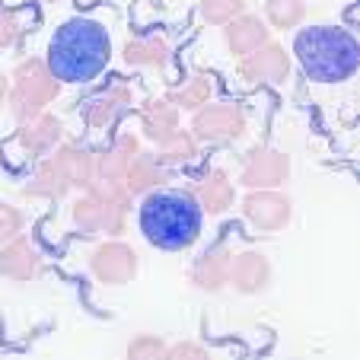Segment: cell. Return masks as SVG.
Segmentation results:
<instances>
[{
    "mask_svg": "<svg viewBox=\"0 0 360 360\" xmlns=\"http://www.w3.org/2000/svg\"><path fill=\"white\" fill-rule=\"evenodd\" d=\"M112 41L105 26L96 20H68L48 45V70L58 83H86L105 70Z\"/></svg>",
    "mask_w": 360,
    "mask_h": 360,
    "instance_id": "1",
    "label": "cell"
},
{
    "mask_svg": "<svg viewBox=\"0 0 360 360\" xmlns=\"http://www.w3.org/2000/svg\"><path fill=\"white\" fill-rule=\"evenodd\" d=\"M204 211L198 198L182 188H157L147 191L141 204V233L150 245L166 252H182L201 233Z\"/></svg>",
    "mask_w": 360,
    "mask_h": 360,
    "instance_id": "2",
    "label": "cell"
},
{
    "mask_svg": "<svg viewBox=\"0 0 360 360\" xmlns=\"http://www.w3.org/2000/svg\"><path fill=\"white\" fill-rule=\"evenodd\" d=\"M297 51L306 77L319 83H341L360 68V45L347 29L309 26L297 35Z\"/></svg>",
    "mask_w": 360,
    "mask_h": 360,
    "instance_id": "3",
    "label": "cell"
},
{
    "mask_svg": "<svg viewBox=\"0 0 360 360\" xmlns=\"http://www.w3.org/2000/svg\"><path fill=\"white\" fill-rule=\"evenodd\" d=\"M131 211V191L124 188V182H112V179H99V182L86 185V198L74 204V217L77 230L83 236H99L109 233L118 236L124 233V220Z\"/></svg>",
    "mask_w": 360,
    "mask_h": 360,
    "instance_id": "4",
    "label": "cell"
},
{
    "mask_svg": "<svg viewBox=\"0 0 360 360\" xmlns=\"http://www.w3.org/2000/svg\"><path fill=\"white\" fill-rule=\"evenodd\" d=\"M61 93V83L48 70L41 58H29L20 61L13 70V89H10V109H13L16 122H29V118L41 115Z\"/></svg>",
    "mask_w": 360,
    "mask_h": 360,
    "instance_id": "5",
    "label": "cell"
},
{
    "mask_svg": "<svg viewBox=\"0 0 360 360\" xmlns=\"http://www.w3.org/2000/svg\"><path fill=\"white\" fill-rule=\"evenodd\" d=\"M245 134V112L233 102H217V105H201L191 122V137L207 143L236 141Z\"/></svg>",
    "mask_w": 360,
    "mask_h": 360,
    "instance_id": "6",
    "label": "cell"
},
{
    "mask_svg": "<svg viewBox=\"0 0 360 360\" xmlns=\"http://www.w3.org/2000/svg\"><path fill=\"white\" fill-rule=\"evenodd\" d=\"M290 176V160L278 150H268V147H252L243 160V176L239 182L245 188H278V185L287 182Z\"/></svg>",
    "mask_w": 360,
    "mask_h": 360,
    "instance_id": "7",
    "label": "cell"
},
{
    "mask_svg": "<svg viewBox=\"0 0 360 360\" xmlns=\"http://www.w3.org/2000/svg\"><path fill=\"white\" fill-rule=\"evenodd\" d=\"M287 74H290V58L284 55V48L271 45V41L255 48L239 64V77L245 83H271V86H278V83L287 80Z\"/></svg>",
    "mask_w": 360,
    "mask_h": 360,
    "instance_id": "8",
    "label": "cell"
},
{
    "mask_svg": "<svg viewBox=\"0 0 360 360\" xmlns=\"http://www.w3.org/2000/svg\"><path fill=\"white\" fill-rule=\"evenodd\" d=\"M89 268L102 284H128L137 274V252L124 243H102L93 252Z\"/></svg>",
    "mask_w": 360,
    "mask_h": 360,
    "instance_id": "9",
    "label": "cell"
},
{
    "mask_svg": "<svg viewBox=\"0 0 360 360\" xmlns=\"http://www.w3.org/2000/svg\"><path fill=\"white\" fill-rule=\"evenodd\" d=\"M243 214L259 226V230H281L290 224V198L278 195L274 188H252L243 201Z\"/></svg>",
    "mask_w": 360,
    "mask_h": 360,
    "instance_id": "10",
    "label": "cell"
},
{
    "mask_svg": "<svg viewBox=\"0 0 360 360\" xmlns=\"http://www.w3.org/2000/svg\"><path fill=\"white\" fill-rule=\"evenodd\" d=\"M134 99H137V93L128 86V83H112L105 93L93 96V99L83 105V122H86L89 128H96V131L109 128V124L115 122V118L122 115Z\"/></svg>",
    "mask_w": 360,
    "mask_h": 360,
    "instance_id": "11",
    "label": "cell"
},
{
    "mask_svg": "<svg viewBox=\"0 0 360 360\" xmlns=\"http://www.w3.org/2000/svg\"><path fill=\"white\" fill-rule=\"evenodd\" d=\"M61 122L55 115L41 112V115L22 122V128L16 131V147H22V153H29V157H41V153H51L61 143Z\"/></svg>",
    "mask_w": 360,
    "mask_h": 360,
    "instance_id": "12",
    "label": "cell"
},
{
    "mask_svg": "<svg viewBox=\"0 0 360 360\" xmlns=\"http://www.w3.org/2000/svg\"><path fill=\"white\" fill-rule=\"evenodd\" d=\"M230 262H233V252L226 243H214L211 249L204 252L201 259H195V265H191V284L201 287V290L214 293L220 290V287L230 281Z\"/></svg>",
    "mask_w": 360,
    "mask_h": 360,
    "instance_id": "13",
    "label": "cell"
},
{
    "mask_svg": "<svg viewBox=\"0 0 360 360\" xmlns=\"http://www.w3.org/2000/svg\"><path fill=\"white\" fill-rule=\"evenodd\" d=\"M230 281L239 293H259L271 281V265L262 252H239L230 262Z\"/></svg>",
    "mask_w": 360,
    "mask_h": 360,
    "instance_id": "14",
    "label": "cell"
},
{
    "mask_svg": "<svg viewBox=\"0 0 360 360\" xmlns=\"http://www.w3.org/2000/svg\"><path fill=\"white\" fill-rule=\"evenodd\" d=\"M41 268V255L26 236H13L10 243H4L0 252V271L13 281H29L35 278Z\"/></svg>",
    "mask_w": 360,
    "mask_h": 360,
    "instance_id": "15",
    "label": "cell"
},
{
    "mask_svg": "<svg viewBox=\"0 0 360 360\" xmlns=\"http://www.w3.org/2000/svg\"><path fill=\"white\" fill-rule=\"evenodd\" d=\"M191 195L198 198L201 211H207V214H224V211H230L233 201H236L233 182H230V176H226L224 169H211L207 176L201 179V182L195 185V191H191Z\"/></svg>",
    "mask_w": 360,
    "mask_h": 360,
    "instance_id": "16",
    "label": "cell"
},
{
    "mask_svg": "<svg viewBox=\"0 0 360 360\" xmlns=\"http://www.w3.org/2000/svg\"><path fill=\"white\" fill-rule=\"evenodd\" d=\"M141 153V143L134 134H118L102 157H96V179H112V182H122L124 172H128L131 160Z\"/></svg>",
    "mask_w": 360,
    "mask_h": 360,
    "instance_id": "17",
    "label": "cell"
},
{
    "mask_svg": "<svg viewBox=\"0 0 360 360\" xmlns=\"http://www.w3.org/2000/svg\"><path fill=\"white\" fill-rule=\"evenodd\" d=\"M122 182L131 195H147V191L160 188L163 182H169V166H163L157 157L137 153V157L131 160V166H128Z\"/></svg>",
    "mask_w": 360,
    "mask_h": 360,
    "instance_id": "18",
    "label": "cell"
},
{
    "mask_svg": "<svg viewBox=\"0 0 360 360\" xmlns=\"http://www.w3.org/2000/svg\"><path fill=\"white\" fill-rule=\"evenodd\" d=\"M55 160L58 166H61V172L68 176L70 188H86V185L96 182V157L93 153H86L83 147H77V143H64V147L55 150Z\"/></svg>",
    "mask_w": 360,
    "mask_h": 360,
    "instance_id": "19",
    "label": "cell"
},
{
    "mask_svg": "<svg viewBox=\"0 0 360 360\" xmlns=\"http://www.w3.org/2000/svg\"><path fill=\"white\" fill-rule=\"evenodd\" d=\"M226 45L233 55H252L255 48H262L268 41V29L259 16H236L226 22Z\"/></svg>",
    "mask_w": 360,
    "mask_h": 360,
    "instance_id": "20",
    "label": "cell"
},
{
    "mask_svg": "<svg viewBox=\"0 0 360 360\" xmlns=\"http://www.w3.org/2000/svg\"><path fill=\"white\" fill-rule=\"evenodd\" d=\"M141 128L150 141H166L172 131H179V109L169 99H153L141 109Z\"/></svg>",
    "mask_w": 360,
    "mask_h": 360,
    "instance_id": "21",
    "label": "cell"
},
{
    "mask_svg": "<svg viewBox=\"0 0 360 360\" xmlns=\"http://www.w3.org/2000/svg\"><path fill=\"white\" fill-rule=\"evenodd\" d=\"M70 182L68 176L61 172V166L55 163V160H45V163L35 169L32 182L22 188V195L26 198H48V201H61L64 195H68Z\"/></svg>",
    "mask_w": 360,
    "mask_h": 360,
    "instance_id": "22",
    "label": "cell"
},
{
    "mask_svg": "<svg viewBox=\"0 0 360 360\" xmlns=\"http://www.w3.org/2000/svg\"><path fill=\"white\" fill-rule=\"evenodd\" d=\"M166 58H169V45L163 35H143L124 45V61L134 68H163Z\"/></svg>",
    "mask_w": 360,
    "mask_h": 360,
    "instance_id": "23",
    "label": "cell"
},
{
    "mask_svg": "<svg viewBox=\"0 0 360 360\" xmlns=\"http://www.w3.org/2000/svg\"><path fill=\"white\" fill-rule=\"evenodd\" d=\"M195 157H198V141L191 137V131H172L166 141H160L157 160L163 166H182Z\"/></svg>",
    "mask_w": 360,
    "mask_h": 360,
    "instance_id": "24",
    "label": "cell"
},
{
    "mask_svg": "<svg viewBox=\"0 0 360 360\" xmlns=\"http://www.w3.org/2000/svg\"><path fill=\"white\" fill-rule=\"evenodd\" d=\"M214 93V83L207 74H195L185 86H179L176 93L169 96V102L176 105V109H188V112H198L201 105H207V99H211Z\"/></svg>",
    "mask_w": 360,
    "mask_h": 360,
    "instance_id": "25",
    "label": "cell"
},
{
    "mask_svg": "<svg viewBox=\"0 0 360 360\" xmlns=\"http://www.w3.org/2000/svg\"><path fill=\"white\" fill-rule=\"evenodd\" d=\"M265 13H268V22L278 29H290L303 20L306 13V4L303 0H268L265 4Z\"/></svg>",
    "mask_w": 360,
    "mask_h": 360,
    "instance_id": "26",
    "label": "cell"
},
{
    "mask_svg": "<svg viewBox=\"0 0 360 360\" xmlns=\"http://www.w3.org/2000/svg\"><path fill=\"white\" fill-rule=\"evenodd\" d=\"M245 0H201V16L211 26H226L230 20L243 16Z\"/></svg>",
    "mask_w": 360,
    "mask_h": 360,
    "instance_id": "27",
    "label": "cell"
},
{
    "mask_svg": "<svg viewBox=\"0 0 360 360\" xmlns=\"http://www.w3.org/2000/svg\"><path fill=\"white\" fill-rule=\"evenodd\" d=\"M131 360H163L166 357V341L160 335H137L128 345Z\"/></svg>",
    "mask_w": 360,
    "mask_h": 360,
    "instance_id": "28",
    "label": "cell"
},
{
    "mask_svg": "<svg viewBox=\"0 0 360 360\" xmlns=\"http://www.w3.org/2000/svg\"><path fill=\"white\" fill-rule=\"evenodd\" d=\"M20 230H22V214L16 207H10V204H0V245L20 236Z\"/></svg>",
    "mask_w": 360,
    "mask_h": 360,
    "instance_id": "29",
    "label": "cell"
},
{
    "mask_svg": "<svg viewBox=\"0 0 360 360\" xmlns=\"http://www.w3.org/2000/svg\"><path fill=\"white\" fill-rule=\"evenodd\" d=\"M166 357L169 360H201V357H207V347L195 345V341H179L176 347H166Z\"/></svg>",
    "mask_w": 360,
    "mask_h": 360,
    "instance_id": "30",
    "label": "cell"
},
{
    "mask_svg": "<svg viewBox=\"0 0 360 360\" xmlns=\"http://www.w3.org/2000/svg\"><path fill=\"white\" fill-rule=\"evenodd\" d=\"M16 39H20V22L10 10L0 7V48H10Z\"/></svg>",
    "mask_w": 360,
    "mask_h": 360,
    "instance_id": "31",
    "label": "cell"
},
{
    "mask_svg": "<svg viewBox=\"0 0 360 360\" xmlns=\"http://www.w3.org/2000/svg\"><path fill=\"white\" fill-rule=\"evenodd\" d=\"M10 96V83H7V77L0 74V105H4V99Z\"/></svg>",
    "mask_w": 360,
    "mask_h": 360,
    "instance_id": "32",
    "label": "cell"
}]
</instances>
